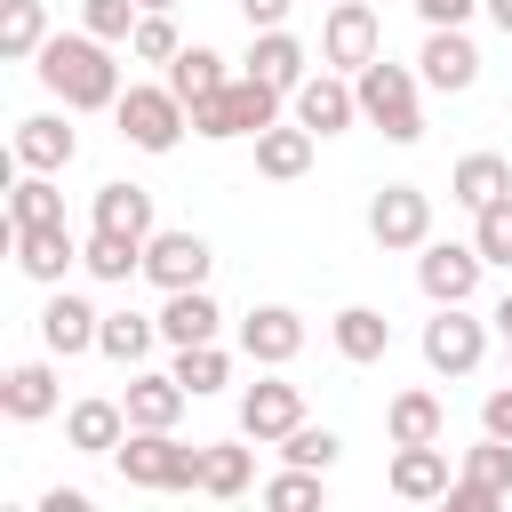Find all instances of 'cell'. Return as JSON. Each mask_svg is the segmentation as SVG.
Masks as SVG:
<instances>
[{
  "label": "cell",
  "instance_id": "6da1fadb",
  "mask_svg": "<svg viewBox=\"0 0 512 512\" xmlns=\"http://www.w3.org/2000/svg\"><path fill=\"white\" fill-rule=\"evenodd\" d=\"M40 88L64 104V112H112L120 104V64H112V40H96L88 24L80 32H48V48L32 56Z\"/></svg>",
  "mask_w": 512,
  "mask_h": 512
},
{
  "label": "cell",
  "instance_id": "7a4b0ae2",
  "mask_svg": "<svg viewBox=\"0 0 512 512\" xmlns=\"http://www.w3.org/2000/svg\"><path fill=\"white\" fill-rule=\"evenodd\" d=\"M352 88H360V120H368L384 144H416V136H424V72L376 56V64L352 72Z\"/></svg>",
  "mask_w": 512,
  "mask_h": 512
},
{
  "label": "cell",
  "instance_id": "3957f363",
  "mask_svg": "<svg viewBox=\"0 0 512 512\" xmlns=\"http://www.w3.org/2000/svg\"><path fill=\"white\" fill-rule=\"evenodd\" d=\"M112 464H120L128 488H152V496H192L200 488V448H184L176 432H136L128 424V440L112 448Z\"/></svg>",
  "mask_w": 512,
  "mask_h": 512
},
{
  "label": "cell",
  "instance_id": "277c9868",
  "mask_svg": "<svg viewBox=\"0 0 512 512\" xmlns=\"http://www.w3.org/2000/svg\"><path fill=\"white\" fill-rule=\"evenodd\" d=\"M272 120H280V88L256 80V72H232L216 96L192 104V136H208V144H224V136H264Z\"/></svg>",
  "mask_w": 512,
  "mask_h": 512
},
{
  "label": "cell",
  "instance_id": "5b68a950",
  "mask_svg": "<svg viewBox=\"0 0 512 512\" xmlns=\"http://www.w3.org/2000/svg\"><path fill=\"white\" fill-rule=\"evenodd\" d=\"M112 120H120V136H128L136 152H176L184 128H192V104H184L168 80H160V88H152V80H128L120 104H112Z\"/></svg>",
  "mask_w": 512,
  "mask_h": 512
},
{
  "label": "cell",
  "instance_id": "8992f818",
  "mask_svg": "<svg viewBox=\"0 0 512 512\" xmlns=\"http://www.w3.org/2000/svg\"><path fill=\"white\" fill-rule=\"evenodd\" d=\"M480 360H488V328L464 304H432V320H424V368L432 376H472Z\"/></svg>",
  "mask_w": 512,
  "mask_h": 512
},
{
  "label": "cell",
  "instance_id": "52a82bcc",
  "mask_svg": "<svg viewBox=\"0 0 512 512\" xmlns=\"http://www.w3.org/2000/svg\"><path fill=\"white\" fill-rule=\"evenodd\" d=\"M368 240L376 248H424L432 240V192L424 184H384L376 200H368Z\"/></svg>",
  "mask_w": 512,
  "mask_h": 512
},
{
  "label": "cell",
  "instance_id": "ba28073f",
  "mask_svg": "<svg viewBox=\"0 0 512 512\" xmlns=\"http://www.w3.org/2000/svg\"><path fill=\"white\" fill-rule=\"evenodd\" d=\"M480 272H488V256H480L472 240H424V248H416V288H424L432 304H472Z\"/></svg>",
  "mask_w": 512,
  "mask_h": 512
},
{
  "label": "cell",
  "instance_id": "9c48e42d",
  "mask_svg": "<svg viewBox=\"0 0 512 512\" xmlns=\"http://www.w3.org/2000/svg\"><path fill=\"white\" fill-rule=\"evenodd\" d=\"M376 56H384V24H376V8H368V0H336L328 24H320V64L360 72V64H376Z\"/></svg>",
  "mask_w": 512,
  "mask_h": 512
},
{
  "label": "cell",
  "instance_id": "30bf717a",
  "mask_svg": "<svg viewBox=\"0 0 512 512\" xmlns=\"http://www.w3.org/2000/svg\"><path fill=\"white\" fill-rule=\"evenodd\" d=\"M296 424H304V392H296L280 368H264V376L240 392V432H248L256 448H272V440H288Z\"/></svg>",
  "mask_w": 512,
  "mask_h": 512
},
{
  "label": "cell",
  "instance_id": "8fae6325",
  "mask_svg": "<svg viewBox=\"0 0 512 512\" xmlns=\"http://www.w3.org/2000/svg\"><path fill=\"white\" fill-rule=\"evenodd\" d=\"M416 72H424V88L464 96V88L480 80V48H472V32H464V24H432L424 48H416Z\"/></svg>",
  "mask_w": 512,
  "mask_h": 512
},
{
  "label": "cell",
  "instance_id": "7c38bea8",
  "mask_svg": "<svg viewBox=\"0 0 512 512\" xmlns=\"http://www.w3.org/2000/svg\"><path fill=\"white\" fill-rule=\"evenodd\" d=\"M208 240L200 232H152L144 240V280L168 296V288H208Z\"/></svg>",
  "mask_w": 512,
  "mask_h": 512
},
{
  "label": "cell",
  "instance_id": "4fadbf2b",
  "mask_svg": "<svg viewBox=\"0 0 512 512\" xmlns=\"http://www.w3.org/2000/svg\"><path fill=\"white\" fill-rule=\"evenodd\" d=\"M296 120L312 128V136H344L352 120H360V88L328 64V72H304V88H296Z\"/></svg>",
  "mask_w": 512,
  "mask_h": 512
},
{
  "label": "cell",
  "instance_id": "5bb4252c",
  "mask_svg": "<svg viewBox=\"0 0 512 512\" xmlns=\"http://www.w3.org/2000/svg\"><path fill=\"white\" fill-rule=\"evenodd\" d=\"M96 336H104V312H96L88 296L56 288V296L40 304V344H48L56 360H80V352H96Z\"/></svg>",
  "mask_w": 512,
  "mask_h": 512
},
{
  "label": "cell",
  "instance_id": "9a60e30c",
  "mask_svg": "<svg viewBox=\"0 0 512 512\" xmlns=\"http://www.w3.org/2000/svg\"><path fill=\"white\" fill-rule=\"evenodd\" d=\"M240 352H248L256 368H288V360L304 352V312H296V304H256V312L240 320Z\"/></svg>",
  "mask_w": 512,
  "mask_h": 512
},
{
  "label": "cell",
  "instance_id": "2e32d148",
  "mask_svg": "<svg viewBox=\"0 0 512 512\" xmlns=\"http://www.w3.org/2000/svg\"><path fill=\"white\" fill-rule=\"evenodd\" d=\"M184 384H176V368H128V392H120V408H128V424L136 432H176V416H184Z\"/></svg>",
  "mask_w": 512,
  "mask_h": 512
},
{
  "label": "cell",
  "instance_id": "e0dca14e",
  "mask_svg": "<svg viewBox=\"0 0 512 512\" xmlns=\"http://www.w3.org/2000/svg\"><path fill=\"white\" fill-rule=\"evenodd\" d=\"M448 448L440 440H416V448H392V464H384V488L400 496V504H440L448 496Z\"/></svg>",
  "mask_w": 512,
  "mask_h": 512
},
{
  "label": "cell",
  "instance_id": "ac0fdd59",
  "mask_svg": "<svg viewBox=\"0 0 512 512\" xmlns=\"http://www.w3.org/2000/svg\"><path fill=\"white\" fill-rule=\"evenodd\" d=\"M8 248H16V272H24V280H40V288H64V272L80 264V240H72L64 224H40V232H8Z\"/></svg>",
  "mask_w": 512,
  "mask_h": 512
},
{
  "label": "cell",
  "instance_id": "d6986e66",
  "mask_svg": "<svg viewBox=\"0 0 512 512\" xmlns=\"http://www.w3.org/2000/svg\"><path fill=\"white\" fill-rule=\"evenodd\" d=\"M56 360V352H48ZM48 360H16L8 376H0V408L16 416V424H40V416H56V400H64V384H56V368Z\"/></svg>",
  "mask_w": 512,
  "mask_h": 512
},
{
  "label": "cell",
  "instance_id": "ffe728a7",
  "mask_svg": "<svg viewBox=\"0 0 512 512\" xmlns=\"http://www.w3.org/2000/svg\"><path fill=\"white\" fill-rule=\"evenodd\" d=\"M304 64H312V56H304V40H296L288 24H272V32H256V40H248V64H240V72L272 80L280 96H296V88H304Z\"/></svg>",
  "mask_w": 512,
  "mask_h": 512
},
{
  "label": "cell",
  "instance_id": "44dd1931",
  "mask_svg": "<svg viewBox=\"0 0 512 512\" xmlns=\"http://www.w3.org/2000/svg\"><path fill=\"white\" fill-rule=\"evenodd\" d=\"M72 152H80V136L64 128V112H24L16 120V168H72Z\"/></svg>",
  "mask_w": 512,
  "mask_h": 512
},
{
  "label": "cell",
  "instance_id": "7402d4cb",
  "mask_svg": "<svg viewBox=\"0 0 512 512\" xmlns=\"http://www.w3.org/2000/svg\"><path fill=\"white\" fill-rule=\"evenodd\" d=\"M88 224H96V232H128V240H152V232H160V224H152V192H144V184H128V176L96 184Z\"/></svg>",
  "mask_w": 512,
  "mask_h": 512
},
{
  "label": "cell",
  "instance_id": "603a6c76",
  "mask_svg": "<svg viewBox=\"0 0 512 512\" xmlns=\"http://www.w3.org/2000/svg\"><path fill=\"white\" fill-rule=\"evenodd\" d=\"M328 336H336V352H344L352 368H376V360L392 352V320H384L376 304H344V312L328 320Z\"/></svg>",
  "mask_w": 512,
  "mask_h": 512
},
{
  "label": "cell",
  "instance_id": "cb8c5ba5",
  "mask_svg": "<svg viewBox=\"0 0 512 512\" xmlns=\"http://www.w3.org/2000/svg\"><path fill=\"white\" fill-rule=\"evenodd\" d=\"M384 432H392V448H416V440H440V432H448V408H440V392H424V384H408V392H392V400H384Z\"/></svg>",
  "mask_w": 512,
  "mask_h": 512
},
{
  "label": "cell",
  "instance_id": "d4e9b609",
  "mask_svg": "<svg viewBox=\"0 0 512 512\" xmlns=\"http://www.w3.org/2000/svg\"><path fill=\"white\" fill-rule=\"evenodd\" d=\"M64 440H72L80 456H112V448L128 440V408H120V400H72V408H64Z\"/></svg>",
  "mask_w": 512,
  "mask_h": 512
},
{
  "label": "cell",
  "instance_id": "484cf974",
  "mask_svg": "<svg viewBox=\"0 0 512 512\" xmlns=\"http://www.w3.org/2000/svg\"><path fill=\"white\" fill-rule=\"evenodd\" d=\"M240 440H248V432H240ZM240 440H208V448H200V496L232 504V496L256 488V448H240Z\"/></svg>",
  "mask_w": 512,
  "mask_h": 512
},
{
  "label": "cell",
  "instance_id": "4316f807",
  "mask_svg": "<svg viewBox=\"0 0 512 512\" xmlns=\"http://www.w3.org/2000/svg\"><path fill=\"white\" fill-rule=\"evenodd\" d=\"M512 192V160L504 152H464L456 168H448V200L456 208H488V200H504Z\"/></svg>",
  "mask_w": 512,
  "mask_h": 512
},
{
  "label": "cell",
  "instance_id": "83f0119b",
  "mask_svg": "<svg viewBox=\"0 0 512 512\" xmlns=\"http://www.w3.org/2000/svg\"><path fill=\"white\" fill-rule=\"evenodd\" d=\"M312 144H320V136H312L304 120H296V128H280V120H272V128L256 136V176H272V184H296V176L312 168Z\"/></svg>",
  "mask_w": 512,
  "mask_h": 512
},
{
  "label": "cell",
  "instance_id": "f1b7e54d",
  "mask_svg": "<svg viewBox=\"0 0 512 512\" xmlns=\"http://www.w3.org/2000/svg\"><path fill=\"white\" fill-rule=\"evenodd\" d=\"M40 224H64V192L48 168H24L8 184V232H40Z\"/></svg>",
  "mask_w": 512,
  "mask_h": 512
},
{
  "label": "cell",
  "instance_id": "f546056e",
  "mask_svg": "<svg viewBox=\"0 0 512 512\" xmlns=\"http://www.w3.org/2000/svg\"><path fill=\"white\" fill-rule=\"evenodd\" d=\"M216 296L208 288H168V304H160V344H208L216 336Z\"/></svg>",
  "mask_w": 512,
  "mask_h": 512
},
{
  "label": "cell",
  "instance_id": "4dcf8cb0",
  "mask_svg": "<svg viewBox=\"0 0 512 512\" xmlns=\"http://www.w3.org/2000/svg\"><path fill=\"white\" fill-rule=\"evenodd\" d=\"M152 344H160V312H104L96 352H104L112 368H144V360H152Z\"/></svg>",
  "mask_w": 512,
  "mask_h": 512
},
{
  "label": "cell",
  "instance_id": "1f68e13d",
  "mask_svg": "<svg viewBox=\"0 0 512 512\" xmlns=\"http://www.w3.org/2000/svg\"><path fill=\"white\" fill-rule=\"evenodd\" d=\"M80 272L120 288V280L144 272V240H128V232H96V224H88V240H80Z\"/></svg>",
  "mask_w": 512,
  "mask_h": 512
},
{
  "label": "cell",
  "instance_id": "d6a6232c",
  "mask_svg": "<svg viewBox=\"0 0 512 512\" xmlns=\"http://www.w3.org/2000/svg\"><path fill=\"white\" fill-rule=\"evenodd\" d=\"M168 368H176V384H184L192 400H208V392H224V384H232V352H224L216 336H208V344H176V360H168Z\"/></svg>",
  "mask_w": 512,
  "mask_h": 512
},
{
  "label": "cell",
  "instance_id": "836d02e7",
  "mask_svg": "<svg viewBox=\"0 0 512 512\" xmlns=\"http://www.w3.org/2000/svg\"><path fill=\"white\" fill-rule=\"evenodd\" d=\"M40 48H48V8L40 0H8L0 8V56L8 64H32Z\"/></svg>",
  "mask_w": 512,
  "mask_h": 512
},
{
  "label": "cell",
  "instance_id": "e575fe53",
  "mask_svg": "<svg viewBox=\"0 0 512 512\" xmlns=\"http://www.w3.org/2000/svg\"><path fill=\"white\" fill-rule=\"evenodd\" d=\"M224 80H232V72H224V56H216V48H200V40H192V48H176V64H168V88H176L184 104L216 96Z\"/></svg>",
  "mask_w": 512,
  "mask_h": 512
},
{
  "label": "cell",
  "instance_id": "d590c367",
  "mask_svg": "<svg viewBox=\"0 0 512 512\" xmlns=\"http://www.w3.org/2000/svg\"><path fill=\"white\" fill-rule=\"evenodd\" d=\"M264 504H272V512H312V504H328V472L288 464V472H272V480H264Z\"/></svg>",
  "mask_w": 512,
  "mask_h": 512
},
{
  "label": "cell",
  "instance_id": "8d00e7d4",
  "mask_svg": "<svg viewBox=\"0 0 512 512\" xmlns=\"http://www.w3.org/2000/svg\"><path fill=\"white\" fill-rule=\"evenodd\" d=\"M464 480H472V488H488V496L504 504V496H512V440L480 432V448H464Z\"/></svg>",
  "mask_w": 512,
  "mask_h": 512
},
{
  "label": "cell",
  "instance_id": "74e56055",
  "mask_svg": "<svg viewBox=\"0 0 512 512\" xmlns=\"http://www.w3.org/2000/svg\"><path fill=\"white\" fill-rule=\"evenodd\" d=\"M176 48H184L176 16H168V8H144L136 32H128V56H136V64H176Z\"/></svg>",
  "mask_w": 512,
  "mask_h": 512
},
{
  "label": "cell",
  "instance_id": "f35d334b",
  "mask_svg": "<svg viewBox=\"0 0 512 512\" xmlns=\"http://www.w3.org/2000/svg\"><path fill=\"white\" fill-rule=\"evenodd\" d=\"M472 248H480L488 264H504V272H512V192H504V200H488V208H472Z\"/></svg>",
  "mask_w": 512,
  "mask_h": 512
},
{
  "label": "cell",
  "instance_id": "ab89813d",
  "mask_svg": "<svg viewBox=\"0 0 512 512\" xmlns=\"http://www.w3.org/2000/svg\"><path fill=\"white\" fill-rule=\"evenodd\" d=\"M280 456H288V464H312V472H328V464L344 456V440H336L328 424H296V432L280 440Z\"/></svg>",
  "mask_w": 512,
  "mask_h": 512
},
{
  "label": "cell",
  "instance_id": "60d3db41",
  "mask_svg": "<svg viewBox=\"0 0 512 512\" xmlns=\"http://www.w3.org/2000/svg\"><path fill=\"white\" fill-rule=\"evenodd\" d=\"M136 0H80V24L96 32V40H112V48H128V32H136Z\"/></svg>",
  "mask_w": 512,
  "mask_h": 512
},
{
  "label": "cell",
  "instance_id": "b9f144b4",
  "mask_svg": "<svg viewBox=\"0 0 512 512\" xmlns=\"http://www.w3.org/2000/svg\"><path fill=\"white\" fill-rule=\"evenodd\" d=\"M480 432H496V440H512V384H496V392L480 400Z\"/></svg>",
  "mask_w": 512,
  "mask_h": 512
},
{
  "label": "cell",
  "instance_id": "7bdbcfd3",
  "mask_svg": "<svg viewBox=\"0 0 512 512\" xmlns=\"http://www.w3.org/2000/svg\"><path fill=\"white\" fill-rule=\"evenodd\" d=\"M288 8H296V0H240L248 32H272V24H288Z\"/></svg>",
  "mask_w": 512,
  "mask_h": 512
},
{
  "label": "cell",
  "instance_id": "ee69618b",
  "mask_svg": "<svg viewBox=\"0 0 512 512\" xmlns=\"http://www.w3.org/2000/svg\"><path fill=\"white\" fill-rule=\"evenodd\" d=\"M472 8H488V0H416V16H424V24H464Z\"/></svg>",
  "mask_w": 512,
  "mask_h": 512
},
{
  "label": "cell",
  "instance_id": "f6af8a7d",
  "mask_svg": "<svg viewBox=\"0 0 512 512\" xmlns=\"http://www.w3.org/2000/svg\"><path fill=\"white\" fill-rule=\"evenodd\" d=\"M40 512H88V488H48Z\"/></svg>",
  "mask_w": 512,
  "mask_h": 512
},
{
  "label": "cell",
  "instance_id": "bcb514c9",
  "mask_svg": "<svg viewBox=\"0 0 512 512\" xmlns=\"http://www.w3.org/2000/svg\"><path fill=\"white\" fill-rule=\"evenodd\" d=\"M488 320H496V328H504V344H512V288H504V304H496Z\"/></svg>",
  "mask_w": 512,
  "mask_h": 512
},
{
  "label": "cell",
  "instance_id": "7dc6e473",
  "mask_svg": "<svg viewBox=\"0 0 512 512\" xmlns=\"http://www.w3.org/2000/svg\"><path fill=\"white\" fill-rule=\"evenodd\" d=\"M488 16H496V32L512 40V0H488Z\"/></svg>",
  "mask_w": 512,
  "mask_h": 512
},
{
  "label": "cell",
  "instance_id": "c3c4849f",
  "mask_svg": "<svg viewBox=\"0 0 512 512\" xmlns=\"http://www.w3.org/2000/svg\"><path fill=\"white\" fill-rule=\"evenodd\" d=\"M136 8H176V0H136Z\"/></svg>",
  "mask_w": 512,
  "mask_h": 512
}]
</instances>
